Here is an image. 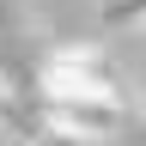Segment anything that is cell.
<instances>
[{
	"mask_svg": "<svg viewBox=\"0 0 146 146\" xmlns=\"http://www.w3.org/2000/svg\"><path fill=\"white\" fill-rule=\"evenodd\" d=\"M36 91H43V98H116V67H110L104 49L67 43V49L43 55V67H36Z\"/></svg>",
	"mask_w": 146,
	"mask_h": 146,
	"instance_id": "obj_1",
	"label": "cell"
},
{
	"mask_svg": "<svg viewBox=\"0 0 146 146\" xmlns=\"http://www.w3.org/2000/svg\"><path fill=\"white\" fill-rule=\"evenodd\" d=\"M43 116H49V128H61V134L104 140V134L122 128V98H43Z\"/></svg>",
	"mask_w": 146,
	"mask_h": 146,
	"instance_id": "obj_2",
	"label": "cell"
},
{
	"mask_svg": "<svg viewBox=\"0 0 146 146\" xmlns=\"http://www.w3.org/2000/svg\"><path fill=\"white\" fill-rule=\"evenodd\" d=\"M104 25H146V0H104Z\"/></svg>",
	"mask_w": 146,
	"mask_h": 146,
	"instance_id": "obj_3",
	"label": "cell"
},
{
	"mask_svg": "<svg viewBox=\"0 0 146 146\" xmlns=\"http://www.w3.org/2000/svg\"><path fill=\"white\" fill-rule=\"evenodd\" d=\"M31 146H85V140H79V134H61V128H36Z\"/></svg>",
	"mask_w": 146,
	"mask_h": 146,
	"instance_id": "obj_4",
	"label": "cell"
},
{
	"mask_svg": "<svg viewBox=\"0 0 146 146\" xmlns=\"http://www.w3.org/2000/svg\"><path fill=\"white\" fill-rule=\"evenodd\" d=\"M12 128H25V110H18L6 91H0V134H12Z\"/></svg>",
	"mask_w": 146,
	"mask_h": 146,
	"instance_id": "obj_5",
	"label": "cell"
}]
</instances>
